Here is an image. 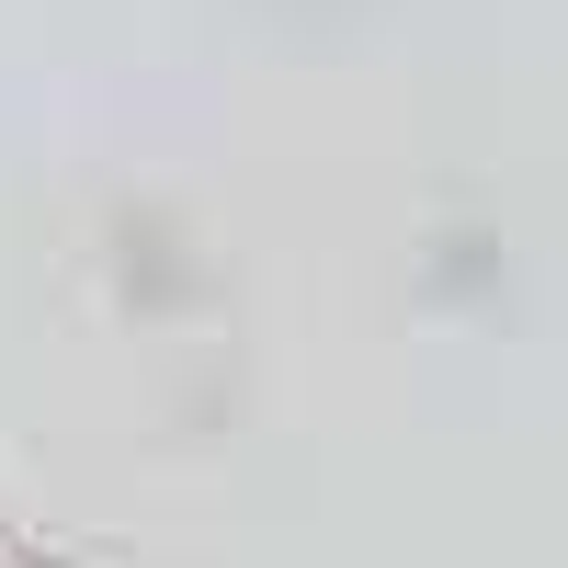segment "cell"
I'll use <instances>...</instances> for the list:
<instances>
[{
	"instance_id": "obj_1",
	"label": "cell",
	"mask_w": 568,
	"mask_h": 568,
	"mask_svg": "<svg viewBox=\"0 0 568 568\" xmlns=\"http://www.w3.org/2000/svg\"><path fill=\"white\" fill-rule=\"evenodd\" d=\"M0 568H12V557H0Z\"/></svg>"
}]
</instances>
